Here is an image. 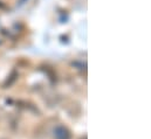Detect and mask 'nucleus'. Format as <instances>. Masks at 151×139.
I'll return each instance as SVG.
<instances>
[{
  "label": "nucleus",
  "mask_w": 151,
  "mask_h": 139,
  "mask_svg": "<svg viewBox=\"0 0 151 139\" xmlns=\"http://www.w3.org/2000/svg\"><path fill=\"white\" fill-rule=\"evenodd\" d=\"M54 136L56 139H70V132L67 128L59 125L54 130Z\"/></svg>",
  "instance_id": "obj_1"
}]
</instances>
